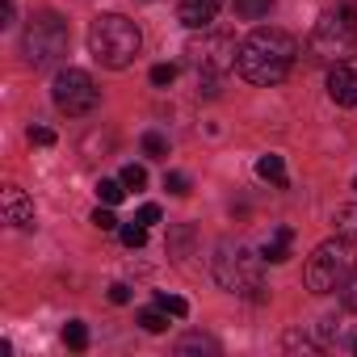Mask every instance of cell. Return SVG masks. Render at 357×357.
Returning <instances> with one entry per match:
<instances>
[{"label":"cell","mask_w":357,"mask_h":357,"mask_svg":"<svg viewBox=\"0 0 357 357\" xmlns=\"http://www.w3.org/2000/svg\"><path fill=\"white\" fill-rule=\"evenodd\" d=\"M298 59V38L286 30H257L240 43V76L248 84H282Z\"/></svg>","instance_id":"6da1fadb"},{"label":"cell","mask_w":357,"mask_h":357,"mask_svg":"<svg viewBox=\"0 0 357 357\" xmlns=\"http://www.w3.org/2000/svg\"><path fill=\"white\" fill-rule=\"evenodd\" d=\"M139 47H143V34H139V26L130 17H122V13L93 17V26H89V51H93V59L101 68H114V72L130 68L135 55H139Z\"/></svg>","instance_id":"7a4b0ae2"},{"label":"cell","mask_w":357,"mask_h":357,"mask_svg":"<svg viewBox=\"0 0 357 357\" xmlns=\"http://www.w3.org/2000/svg\"><path fill=\"white\" fill-rule=\"evenodd\" d=\"M357 273V240L353 236H332L324 240L311 257H307V290L315 294H332L340 290L349 278Z\"/></svg>","instance_id":"3957f363"},{"label":"cell","mask_w":357,"mask_h":357,"mask_svg":"<svg viewBox=\"0 0 357 357\" xmlns=\"http://www.w3.org/2000/svg\"><path fill=\"white\" fill-rule=\"evenodd\" d=\"M357 47V5L353 0H340L336 9H328L315 30H311V51L328 63H344Z\"/></svg>","instance_id":"277c9868"},{"label":"cell","mask_w":357,"mask_h":357,"mask_svg":"<svg viewBox=\"0 0 357 357\" xmlns=\"http://www.w3.org/2000/svg\"><path fill=\"white\" fill-rule=\"evenodd\" d=\"M68 43H72L68 22L59 13H38V17H30V26L22 34V55L30 68H47L68 55Z\"/></svg>","instance_id":"5b68a950"},{"label":"cell","mask_w":357,"mask_h":357,"mask_svg":"<svg viewBox=\"0 0 357 357\" xmlns=\"http://www.w3.org/2000/svg\"><path fill=\"white\" fill-rule=\"evenodd\" d=\"M261 257H252L244 244H219V257H215V282L231 294H252L257 303L265 298L261 294Z\"/></svg>","instance_id":"8992f818"},{"label":"cell","mask_w":357,"mask_h":357,"mask_svg":"<svg viewBox=\"0 0 357 357\" xmlns=\"http://www.w3.org/2000/svg\"><path fill=\"white\" fill-rule=\"evenodd\" d=\"M185 59H190V68H194L198 76L219 80V76H227V72L240 63V47H236L231 34H202V38H194V43L185 47Z\"/></svg>","instance_id":"52a82bcc"},{"label":"cell","mask_w":357,"mask_h":357,"mask_svg":"<svg viewBox=\"0 0 357 357\" xmlns=\"http://www.w3.org/2000/svg\"><path fill=\"white\" fill-rule=\"evenodd\" d=\"M51 97H55V105L68 114V118H80V114H89V109H97V84H93V76L84 72V68H63L59 76H55V84H51Z\"/></svg>","instance_id":"ba28073f"},{"label":"cell","mask_w":357,"mask_h":357,"mask_svg":"<svg viewBox=\"0 0 357 357\" xmlns=\"http://www.w3.org/2000/svg\"><path fill=\"white\" fill-rule=\"evenodd\" d=\"M328 97L336 105H344V109L357 105V72L349 63H332V72H328Z\"/></svg>","instance_id":"9c48e42d"},{"label":"cell","mask_w":357,"mask_h":357,"mask_svg":"<svg viewBox=\"0 0 357 357\" xmlns=\"http://www.w3.org/2000/svg\"><path fill=\"white\" fill-rule=\"evenodd\" d=\"M0 211H5V223L9 227H30L34 223V202L26 198V190L9 185L5 194H0Z\"/></svg>","instance_id":"30bf717a"},{"label":"cell","mask_w":357,"mask_h":357,"mask_svg":"<svg viewBox=\"0 0 357 357\" xmlns=\"http://www.w3.org/2000/svg\"><path fill=\"white\" fill-rule=\"evenodd\" d=\"M223 9V0H181V9H176V17H181L185 30H206Z\"/></svg>","instance_id":"8fae6325"},{"label":"cell","mask_w":357,"mask_h":357,"mask_svg":"<svg viewBox=\"0 0 357 357\" xmlns=\"http://www.w3.org/2000/svg\"><path fill=\"white\" fill-rule=\"evenodd\" d=\"M290 244H294V231H290V227H278V231L265 240V248H261V261H269V265H282V261H290Z\"/></svg>","instance_id":"7c38bea8"},{"label":"cell","mask_w":357,"mask_h":357,"mask_svg":"<svg viewBox=\"0 0 357 357\" xmlns=\"http://www.w3.org/2000/svg\"><path fill=\"white\" fill-rule=\"evenodd\" d=\"M257 176L261 181H273V185H286V164H282V155H261L257 160Z\"/></svg>","instance_id":"4fadbf2b"},{"label":"cell","mask_w":357,"mask_h":357,"mask_svg":"<svg viewBox=\"0 0 357 357\" xmlns=\"http://www.w3.org/2000/svg\"><path fill=\"white\" fill-rule=\"evenodd\" d=\"M231 5H236V17H244V22H261V17H269L273 0H231Z\"/></svg>","instance_id":"5bb4252c"},{"label":"cell","mask_w":357,"mask_h":357,"mask_svg":"<svg viewBox=\"0 0 357 357\" xmlns=\"http://www.w3.org/2000/svg\"><path fill=\"white\" fill-rule=\"evenodd\" d=\"M176 353H219V340H211L202 332H190V336L176 340Z\"/></svg>","instance_id":"9a60e30c"},{"label":"cell","mask_w":357,"mask_h":357,"mask_svg":"<svg viewBox=\"0 0 357 357\" xmlns=\"http://www.w3.org/2000/svg\"><path fill=\"white\" fill-rule=\"evenodd\" d=\"M63 344H68V349H76V353H80V349H89V328H84L80 319L63 324Z\"/></svg>","instance_id":"2e32d148"},{"label":"cell","mask_w":357,"mask_h":357,"mask_svg":"<svg viewBox=\"0 0 357 357\" xmlns=\"http://www.w3.org/2000/svg\"><path fill=\"white\" fill-rule=\"evenodd\" d=\"M97 198H101L105 206H118V202L126 198V185H122V176H118V181H97Z\"/></svg>","instance_id":"e0dca14e"},{"label":"cell","mask_w":357,"mask_h":357,"mask_svg":"<svg viewBox=\"0 0 357 357\" xmlns=\"http://www.w3.org/2000/svg\"><path fill=\"white\" fill-rule=\"evenodd\" d=\"M118 236H122V244H126V248H143V244H147V227H143L139 219H135V223H122V227H118Z\"/></svg>","instance_id":"ac0fdd59"},{"label":"cell","mask_w":357,"mask_h":357,"mask_svg":"<svg viewBox=\"0 0 357 357\" xmlns=\"http://www.w3.org/2000/svg\"><path fill=\"white\" fill-rule=\"evenodd\" d=\"M155 307H164L172 319H185V315H190V303H185V298H176V294H164V290L155 294Z\"/></svg>","instance_id":"d6986e66"},{"label":"cell","mask_w":357,"mask_h":357,"mask_svg":"<svg viewBox=\"0 0 357 357\" xmlns=\"http://www.w3.org/2000/svg\"><path fill=\"white\" fill-rule=\"evenodd\" d=\"M143 155L164 160V155H168V139H164L160 130H147V135H143Z\"/></svg>","instance_id":"ffe728a7"},{"label":"cell","mask_w":357,"mask_h":357,"mask_svg":"<svg viewBox=\"0 0 357 357\" xmlns=\"http://www.w3.org/2000/svg\"><path fill=\"white\" fill-rule=\"evenodd\" d=\"M139 324H143L147 332H164V328H168V311H164V307H147V311H139Z\"/></svg>","instance_id":"44dd1931"},{"label":"cell","mask_w":357,"mask_h":357,"mask_svg":"<svg viewBox=\"0 0 357 357\" xmlns=\"http://www.w3.org/2000/svg\"><path fill=\"white\" fill-rule=\"evenodd\" d=\"M164 190H168L172 198H185V194H190V176H185V172H164Z\"/></svg>","instance_id":"7402d4cb"},{"label":"cell","mask_w":357,"mask_h":357,"mask_svg":"<svg viewBox=\"0 0 357 357\" xmlns=\"http://www.w3.org/2000/svg\"><path fill=\"white\" fill-rule=\"evenodd\" d=\"M122 185H126V190H135V194L147 185V172H143V164H126V168H122Z\"/></svg>","instance_id":"603a6c76"},{"label":"cell","mask_w":357,"mask_h":357,"mask_svg":"<svg viewBox=\"0 0 357 357\" xmlns=\"http://www.w3.org/2000/svg\"><path fill=\"white\" fill-rule=\"evenodd\" d=\"M332 223H336L340 231H357V206H336Z\"/></svg>","instance_id":"cb8c5ba5"},{"label":"cell","mask_w":357,"mask_h":357,"mask_svg":"<svg viewBox=\"0 0 357 357\" xmlns=\"http://www.w3.org/2000/svg\"><path fill=\"white\" fill-rule=\"evenodd\" d=\"M93 227H97V231H118L122 223L114 219V211H109V206H105V211L97 206V211H93Z\"/></svg>","instance_id":"d4e9b609"},{"label":"cell","mask_w":357,"mask_h":357,"mask_svg":"<svg viewBox=\"0 0 357 357\" xmlns=\"http://www.w3.org/2000/svg\"><path fill=\"white\" fill-rule=\"evenodd\" d=\"M172 80H176V68H172V63H155V68H151V84H155V89H164V84H172Z\"/></svg>","instance_id":"484cf974"},{"label":"cell","mask_w":357,"mask_h":357,"mask_svg":"<svg viewBox=\"0 0 357 357\" xmlns=\"http://www.w3.org/2000/svg\"><path fill=\"white\" fill-rule=\"evenodd\" d=\"M340 303H344L349 311H357V273H353V278L340 286Z\"/></svg>","instance_id":"4316f807"},{"label":"cell","mask_w":357,"mask_h":357,"mask_svg":"<svg viewBox=\"0 0 357 357\" xmlns=\"http://www.w3.org/2000/svg\"><path fill=\"white\" fill-rule=\"evenodd\" d=\"M30 143L51 147V143H55V130H47V126H30Z\"/></svg>","instance_id":"83f0119b"},{"label":"cell","mask_w":357,"mask_h":357,"mask_svg":"<svg viewBox=\"0 0 357 357\" xmlns=\"http://www.w3.org/2000/svg\"><path fill=\"white\" fill-rule=\"evenodd\" d=\"M143 227H151V223H160V206L155 202H147V206H139V215H135Z\"/></svg>","instance_id":"f1b7e54d"},{"label":"cell","mask_w":357,"mask_h":357,"mask_svg":"<svg viewBox=\"0 0 357 357\" xmlns=\"http://www.w3.org/2000/svg\"><path fill=\"white\" fill-rule=\"evenodd\" d=\"M109 303L126 307V303H130V286H126V282H114V286H109Z\"/></svg>","instance_id":"f546056e"},{"label":"cell","mask_w":357,"mask_h":357,"mask_svg":"<svg viewBox=\"0 0 357 357\" xmlns=\"http://www.w3.org/2000/svg\"><path fill=\"white\" fill-rule=\"evenodd\" d=\"M353 353H357V336H353Z\"/></svg>","instance_id":"4dcf8cb0"},{"label":"cell","mask_w":357,"mask_h":357,"mask_svg":"<svg viewBox=\"0 0 357 357\" xmlns=\"http://www.w3.org/2000/svg\"><path fill=\"white\" fill-rule=\"evenodd\" d=\"M353 190H357V181H353Z\"/></svg>","instance_id":"1f68e13d"}]
</instances>
